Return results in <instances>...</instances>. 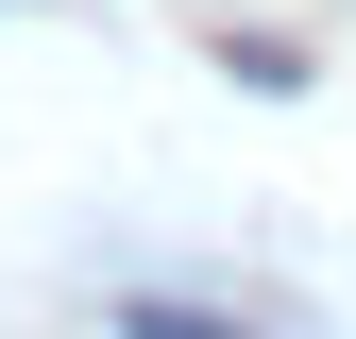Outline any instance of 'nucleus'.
Segmentation results:
<instances>
[{"instance_id": "nucleus-1", "label": "nucleus", "mask_w": 356, "mask_h": 339, "mask_svg": "<svg viewBox=\"0 0 356 339\" xmlns=\"http://www.w3.org/2000/svg\"><path fill=\"white\" fill-rule=\"evenodd\" d=\"M119 339H254V322H220V306H119Z\"/></svg>"}]
</instances>
